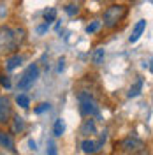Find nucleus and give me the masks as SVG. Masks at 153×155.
I'll list each match as a JSON object with an SVG mask.
<instances>
[{
	"instance_id": "nucleus-1",
	"label": "nucleus",
	"mask_w": 153,
	"mask_h": 155,
	"mask_svg": "<svg viewBox=\"0 0 153 155\" xmlns=\"http://www.w3.org/2000/svg\"><path fill=\"white\" fill-rule=\"evenodd\" d=\"M127 14H129V7L125 4H111L104 11L100 25H104V28H107V30H113L127 18Z\"/></svg>"
},
{
	"instance_id": "nucleus-2",
	"label": "nucleus",
	"mask_w": 153,
	"mask_h": 155,
	"mask_svg": "<svg viewBox=\"0 0 153 155\" xmlns=\"http://www.w3.org/2000/svg\"><path fill=\"white\" fill-rule=\"evenodd\" d=\"M18 41L14 35V28H11L7 25H2L0 27V55H5L9 57L12 53H18Z\"/></svg>"
},
{
	"instance_id": "nucleus-3",
	"label": "nucleus",
	"mask_w": 153,
	"mask_h": 155,
	"mask_svg": "<svg viewBox=\"0 0 153 155\" xmlns=\"http://www.w3.org/2000/svg\"><path fill=\"white\" fill-rule=\"evenodd\" d=\"M115 152H118V153H132V155L144 153L146 152V143L143 139L135 137V136H127V137L120 139L115 145Z\"/></svg>"
},
{
	"instance_id": "nucleus-4",
	"label": "nucleus",
	"mask_w": 153,
	"mask_h": 155,
	"mask_svg": "<svg viewBox=\"0 0 153 155\" xmlns=\"http://www.w3.org/2000/svg\"><path fill=\"white\" fill-rule=\"evenodd\" d=\"M77 101H79V113L85 116H99V102L95 101V97L92 95L90 92L81 90L77 92Z\"/></svg>"
},
{
	"instance_id": "nucleus-5",
	"label": "nucleus",
	"mask_w": 153,
	"mask_h": 155,
	"mask_svg": "<svg viewBox=\"0 0 153 155\" xmlns=\"http://www.w3.org/2000/svg\"><path fill=\"white\" fill-rule=\"evenodd\" d=\"M39 74H41V71H39V65L37 64H32L27 67V71L23 72V76L18 79V90H28L35 81H37Z\"/></svg>"
},
{
	"instance_id": "nucleus-6",
	"label": "nucleus",
	"mask_w": 153,
	"mask_h": 155,
	"mask_svg": "<svg viewBox=\"0 0 153 155\" xmlns=\"http://www.w3.org/2000/svg\"><path fill=\"white\" fill-rule=\"evenodd\" d=\"M12 115V101L7 95H0V125H9Z\"/></svg>"
},
{
	"instance_id": "nucleus-7",
	"label": "nucleus",
	"mask_w": 153,
	"mask_h": 155,
	"mask_svg": "<svg viewBox=\"0 0 153 155\" xmlns=\"http://www.w3.org/2000/svg\"><path fill=\"white\" fill-rule=\"evenodd\" d=\"M95 132H97V125H95L93 116H86V120H83V124L79 127V134L83 136V137H90Z\"/></svg>"
},
{
	"instance_id": "nucleus-8",
	"label": "nucleus",
	"mask_w": 153,
	"mask_h": 155,
	"mask_svg": "<svg viewBox=\"0 0 153 155\" xmlns=\"http://www.w3.org/2000/svg\"><path fill=\"white\" fill-rule=\"evenodd\" d=\"M11 132L12 134H23L27 130V122L25 118H21L19 115H12L11 116Z\"/></svg>"
},
{
	"instance_id": "nucleus-9",
	"label": "nucleus",
	"mask_w": 153,
	"mask_h": 155,
	"mask_svg": "<svg viewBox=\"0 0 153 155\" xmlns=\"http://www.w3.org/2000/svg\"><path fill=\"white\" fill-rule=\"evenodd\" d=\"M100 148H102V143L100 141H93L90 137H85L83 143H81V152L83 153H97Z\"/></svg>"
},
{
	"instance_id": "nucleus-10",
	"label": "nucleus",
	"mask_w": 153,
	"mask_h": 155,
	"mask_svg": "<svg viewBox=\"0 0 153 155\" xmlns=\"http://www.w3.org/2000/svg\"><path fill=\"white\" fill-rule=\"evenodd\" d=\"M0 148H5L12 153H16V148H14V139H12V134L9 132H4L0 130Z\"/></svg>"
},
{
	"instance_id": "nucleus-11",
	"label": "nucleus",
	"mask_w": 153,
	"mask_h": 155,
	"mask_svg": "<svg viewBox=\"0 0 153 155\" xmlns=\"http://www.w3.org/2000/svg\"><path fill=\"white\" fill-rule=\"evenodd\" d=\"M144 30H146V19H139L132 28V35L129 37V42H137L139 37L144 34Z\"/></svg>"
},
{
	"instance_id": "nucleus-12",
	"label": "nucleus",
	"mask_w": 153,
	"mask_h": 155,
	"mask_svg": "<svg viewBox=\"0 0 153 155\" xmlns=\"http://www.w3.org/2000/svg\"><path fill=\"white\" fill-rule=\"evenodd\" d=\"M21 64H23V57L18 55V53H12V55H9V57L5 58V71L11 72V71L18 69Z\"/></svg>"
},
{
	"instance_id": "nucleus-13",
	"label": "nucleus",
	"mask_w": 153,
	"mask_h": 155,
	"mask_svg": "<svg viewBox=\"0 0 153 155\" xmlns=\"http://www.w3.org/2000/svg\"><path fill=\"white\" fill-rule=\"evenodd\" d=\"M104 58H106V51L104 48H97L93 51V55H92V62H93V65L99 67V65H102L104 64Z\"/></svg>"
},
{
	"instance_id": "nucleus-14",
	"label": "nucleus",
	"mask_w": 153,
	"mask_h": 155,
	"mask_svg": "<svg viewBox=\"0 0 153 155\" xmlns=\"http://www.w3.org/2000/svg\"><path fill=\"white\" fill-rule=\"evenodd\" d=\"M143 85H144V81L141 79V78H139V79L135 81L134 85L129 88V94H127V97H129V99H132V97H137L139 94H141V90H143Z\"/></svg>"
},
{
	"instance_id": "nucleus-15",
	"label": "nucleus",
	"mask_w": 153,
	"mask_h": 155,
	"mask_svg": "<svg viewBox=\"0 0 153 155\" xmlns=\"http://www.w3.org/2000/svg\"><path fill=\"white\" fill-rule=\"evenodd\" d=\"M63 132H65V122L62 118H58L57 122H55V125H53V136L55 137H62Z\"/></svg>"
},
{
	"instance_id": "nucleus-16",
	"label": "nucleus",
	"mask_w": 153,
	"mask_h": 155,
	"mask_svg": "<svg viewBox=\"0 0 153 155\" xmlns=\"http://www.w3.org/2000/svg\"><path fill=\"white\" fill-rule=\"evenodd\" d=\"M16 102H18L19 107H23V109H28V107H30V97L25 95V94H19V95L16 97Z\"/></svg>"
},
{
	"instance_id": "nucleus-17",
	"label": "nucleus",
	"mask_w": 153,
	"mask_h": 155,
	"mask_svg": "<svg viewBox=\"0 0 153 155\" xmlns=\"http://www.w3.org/2000/svg\"><path fill=\"white\" fill-rule=\"evenodd\" d=\"M55 19H57V9H55V7H49V9L44 11V21H46V23L51 25Z\"/></svg>"
},
{
	"instance_id": "nucleus-18",
	"label": "nucleus",
	"mask_w": 153,
	"mask_h": 155,
	"mask_svg": "<svg viewBox=\"0 0 153 155\" xmlns=\"http://www.w3.org/2000/svg\"><path fill=\"white\" fill-rule=\"evenodd\" d=\"M63 11L67 12L69 16H76L77 12H79V5H77V4H67V5L63 7Z\"/></svg>"
},
{
	"instance_id": "nucleus-19",
	"label": "nucleus",
	"mask_w": 153,
	"mask_h": 155,
	"mask_svg": "<svg viewBox=\"0 0 153 155\" xmlns=\"http://www.w3.org/2000/svg\"><path fill=\"white\" fill-rule=\"evenodd\" d=\"M25 28L23 27H18V28H14V35H16V41H18V44H21L23 41H25Z\"/></svg>"
},
{
	"instance_id": "nucleus-20",
	"label": "nucleus",
	"mask_w": 153,
	"mask_h": 155,
	"mask_svg": "<svg viewBox=\"0 0 153 155\" xmlns=\"http://www.w3.org/2000/svg\"><path fill=\"white\" fill-rule=\"evenodd\" d=\"M100 28V21H92L90 25H86V34H95Z\"/></svg>"
},
{
	"instance_id": "nucleus-21",
	"label": "nucleus",
	"mask_w": 153,
	"mask_h": 155,
	"mask_svg": "<svg viewBox=\"0 0 153 155\" xmlns=\"http://www.w3.org/2000/svg\"><path fill=\"white\" fill-rule=\"evenodd\" d=\"M48 109H49V104L48 102H42V104H39V106L34 109V113H35V115H41V113H44V111H48Z\"/></svg>"
},
{
	"instance_id": "nucleus-22",
	"label": "nucleus",
	"mask_w": 153,
	"mask_h": 155,
	"mask_svg": "<svg viewBox=\"0 0 153 155\" xmlns=\"http://www.w3.org/2000/svg\"><path fill=\"white\" fill-rule=\"evenodd\" d=\"M0 85L5 88H11V79L7 74H0Z\"/></svg>"
},
{
	"instance_id": "nucleus-23",
	"label": "nucleus",
	"mask_w": 153,
	"mask_h": 155,
	"mask_svg": "<svg viewBox=\"0 0 153 155\" xmlns=\"http://www.w3.org/2000/svg\"><path fill=\"white\" fill-rule=\"evenodd\" d=\"M48 30H49V23H46V21H44L42 25H39V27H37V34H39V35H44Z\"/></svg>"
},
{
	"instance_id": "nucleus-24",
	"label": "nucleus",
	"mask_w": 153,
	"mask_h": 155,
	"mask_svg": "<svg viewBox=\"0 0 153 155\" xmlns=\"http://www.w3.org/2000/svg\"><path fill=\"white\" fill-rule=\"evenodd\" d=\"M63 67H65V58H60V60H58V72H62Z\"/></svg>"
},
{
	"instance_id": "nucleus-25",
	"label": "nucleus",
	"mask_w": 153,
	"mask_h": 155,
	"mask_svg": "<svg viewBox=\"0 0 153 155\" xmlns=\"http://www.w3.org/2000/svg\"><path fill=\"white\" fill-rule=\"evenodd\" d=\"M28 146H30V150H32V152H35V150H37V145H35V141H32V139L28 141Z\"/></svg>"
}]
</instances>
